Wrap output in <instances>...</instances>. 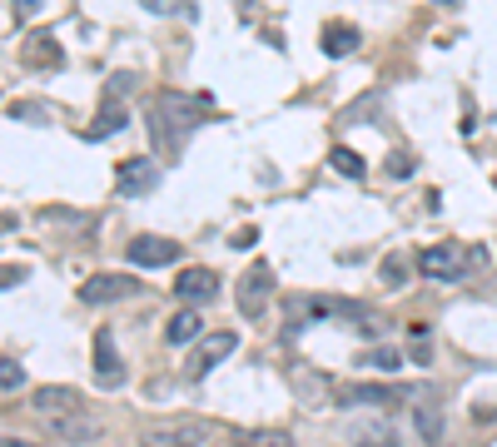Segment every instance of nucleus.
Returning <instances> with one entry per match:
<instances>
[{
  "label": "nucleus",
  "instance_id": "dca6fc26",
  "mask_svg": "<svg viewBox=\"0 0 497 447\" xmlns=\"http://www.w3.org/2000/svg\"><path fill=\"white\" fill-rule=\"evenodd\" d=\"M359 25H323V55H353V50H359Z\"/></svg>",
  "mask_w": 497,
  "mask_h": 447
},
{
  "label": "nucleus",
  "instance_id": "ddd939ff",
  "mask_svg": "<svg viewBox=\"0 0 497 447\" xmlns=\"http://www.w3.org/2000/svg\"><path fill=\"white\" fill-rule=\"evenodd\" d=\"M348 443L353 447H393L398 433L388 427V418H353L348 422Z\"/></svg>",
  "mask_w": 497,
  "mask_h": 447
},
{
  "label": "nucleus",
  "instance_id": "0eeeda50",
  "mask_svg": "<svg viewBox=\"0 0 497 447\" xmlns=\"http://www.w3.org/2000/svg\"><path fill=\"white\" fill-rule=\"evenodd\" d=\"M154 184H160V169H154V160H145V154L120 160V169H114V194H124V199L149 194Z\"/></svg>",
  "mask_w": 497,
  "mask_h": 447
},
{
  "label": "nucleus",
  "instance_id": "1a4fd4ad",
  "mask_svg": "<svg viewBox=\"0 0 497 447\" xmlns=\"http://www.w3.org/2000/svg\"><path fill=\"white\" fill-rule=\"evenodd\" d=\"M95 378H99V388H120L124 383V363H120V353H114L110 328H99L95 333Z\"/></svg>",
  "mask_w": 497,
  "mask_h": 447
},
{
  "label": "nucleus",
  "instance_id": "4468645a",
  "mask_svg": "<svg viewBox=\"0 0 497 447\" xmlns=\"http://www.w3.org/2000/svg\"><path fill=\"white\" fill-rule=\"evenodd\" d=\"M20 60H25V65H36V70H50V65H60L65 55H60V45H55V35H50V30H36V35L25 40Z\"/></svg>",
  "mask_w": 497,
  "mask_h": 447
},
{
  "label": "nucleus",
  "instance_id": "2eb2a0df",
  "mask_svg": "<svg viewBox=\"0 0 497 447\" xmlns=\"http://www.w3.org/2000/svg\"><path fill=\"white\" fill-rule=\"evenodd\" d=\"M413 427H418V437L428 447L443 443V412H438L433 397H418V403H413Z\"/></svg>",
  "mask_w": 497,
  "mask_h": 447
},
{
  "label": "nucleus",
  "instance_id": "393cba45",
  "mask_svg": "<svg viewBox=\"0 0 497 447\" xmlns=\"http://www.w3.org/2000/svg\"><path fill=\"white\" fill-rule=\"evenodd\" d=\"M130 90H135V74H130V70H120V74H110V85H105V95H110V99H120V95H130Z\"/></svg>",
  "mask_w": 497,
  "mask_h": 447
},
{
  "label": "nucleus",
  "instance_id": "c756f323",
  "mask_svg": "<svg viewBox=\"0 0 497 447\" xmlns=\"http://www.w3.org/2000/svg\"><path fill=\"white\" fill-rule=\"evenodd\" d=\"M254 239H259V229H239V234H234V248H254Z\"/></svg>",
  "mask_w": 497,
  "mask_h": 447
},
{
  "label": "nucleus",
  "instance_id": "423d86ee",
  "mask_svg": "<svg viewBox=\"0 0 497 447\" xmlns=\"http://www.w3.org/2000/svg\"><path fill=\"white\" fill-rule=\"evenodd\" d=\"M124 259L135 263V269H164V263H179V244L164 234H139V239H130Z\"/></svg>",
  "mask_w": 497,
  "mask_h": 447
},
{
  "label": "nucleus",
  "instance_id": "a211bd4d",
  "mask_svg": "<svg viewBox=\"0 0 497 447\" xmlns=\"http://www.w3.org/2000/svg\"><path fill=\"white\" fill-rule=\"evenodd\" d=\"M55 433H60L65 443H90V437L99 433V422H90L85 412H70V418H55Z\"/></svg>",
  "mask_w": 497,
  "mask_h": 447
},
{
  "label": "nucleus",
  "instance_id": "bb28decb",
  "mask_svg": "<svg viewBox=\"0 0 497 447\" xmlns=\"http://www.w3.org/2000/svg\"><path fill=\"white\" fill-rule=\"evenodd\" d=\"M388 174H393V179H408V174H413V160H408V154H393V160H388Z\"/></svg>",
  "mask_w": 497,
  "mask_h": 447
},
{
  "label": "nucleus",
  "instance_id": "6ab92c4d",
  "mask_svg": "<svg viewBox=\"0 0 497 447\" xmlns=\"http://www.w3.org/2000/svg\"><path fill=\"white\" fill-rule=\"evenodd\" d=\"M124 124H130V114H124L120 105H114V99H110V105L99 110V120H95V124H90V129H85V139H105V135H120Z\"/></svg>",
  "mask_w": 497,
  "mask_h": 447
},
{
  "label": "nucleus",
  "instance_id": "39448f33",
  "mask_svg": "<svg viewBox=\"0 0 497 447\" xmlns=\"http://www.w3.org/2000/svg\"><path fill=\"white\" fill-rule=\"evenodd\" d=\"M139 294V278L135 273H90L80 284V298L85 303H124V298Z\"/></svg>",
  "mask_w": 497,
  "mask_h": 447
},
{
  "label": "nucleus",
  "instance_id": "f03ea898",
  "mask_svg": "<svg viewBox=\"0 0 497 447\" xmlns=\"http://www.w3.org/2000/svg\"><path fill=\"white\" fill-rule=\"evenodd\" d=\"M487 263V248H458V244H428L418 254V273L438 278V284H453V278H472V273Z\"/></svg>",
  "mask_w": 497,
  "mask_h": 447
},
{
  "label": "nucleus",
  "instance_id": "20e7f679",
  "mask_svg": "<svg viewBox=\"0 0 497 447\" xmlns=\"http://www.w3.org/2000/svg\"><path fill=\"white\" fill-rule=\"evenodd\" d=\"M273 298V269L269 263H254V269L239 273V313L244 318H259Z\"/></svg>",
  "mask_w": 497,
  "mask_h": 447
},
{
  "label": "nucleus",
  "instance_id": "412c9836",
  "mask_svg": "<svg viewBox=\"0 0 497 447\" xmlns=\"http://www.w3.org/2000/svg\"><path fill=\"white\" fill-rule=\"evenodd\" d=\"M164 338H170L174 348H179V343H189V338H199V313H174V318H170V328H164Z\"/></svg>",
  "mask_w": 497,
  "mask_h": 447
},
{
  "label": "nucleus",
  "instance_id": "f3484780",
  "mask_svg": "<svg viewBox=\"0 0 497 447\" xmlns=\"http://www.w3.org/2000/svg\"><path fill=\"white\" fill-rule=\"evenodd\" d=\"M294 388H304V397H309V403H323V397L334 393L328 372H319V368H294Z\"/></svg>",
  "mask_w": 497,
  "mask_h": 447
},
{
  "label": "nucleus",
  "instance_id": "aec40b11",
  "mask_svg": "<svg viewBox=\"0 0 497 447\" xmlns=\"http://www.w3.org/2000/svg\"><path fill=\"white\" fill-rule=\"evenodd\" d=\"M328 164H334V174H343V179H363V174H368V164H363L353 149H343V145L328 154Z\"/></svg>",
  "mask_w": 497,
  "mask_h": 447
},
{
  "label": "nucleus",
  "instance_id": "4be33fe9",
  "mask_svg": "<svg viewBox=\"0 0 497 447\" xmlns=\"http://www.w3.org/2000/svg\"><path fill=\"white\" fill-rule=\"evenodd\" d=\"M363 368H378V372H393L398 363H403V353L398 348H368V353H359Z\"/></svg>",
  "mask_w": 497,
  "mask_h": 447
},
{
  "label": "nucleus",
  "instance_id": "5701e85b",
  "mask_svg": "<svg viewBox=\"0 0 497 447\" xmlns=\"http://www.w3.org/2000/svg\"><path fill=\"white\" fill-rule=\"evenodd\" d=\"M25 388V368H20V358H0V393H20Z\"/></svg>",
  "mask_w": 497,
  "mask_h": 447
},
{
  "label": "nucleus",
  "instance_id": "7c9ffc66",
  "mask_svg": "<svg viewBox=\"0 0 497 447\" xmlns=\"http://www.w3.org/2000/svg\"><path fill=\"white\" fill-rule=\"evenodd\" d=\"M40 11V0H15V15H20V20H25V15H36Z\"/></svg>",
  "mask_w": 497,
  "mask_h": 447
},
{
  "label": "nucleus",
  "instance_id": "f257e3e1",
  "mask_svg": "<svg viewBox=\"0 0 497 447\" xmlns=\"http://www.w3.org/2000/svg\"><path fill=\"white\" fill-rule=\"evenodd\" d=\"M209 120V110L204 105H194V99H179L174 90H160L154 95V110H149V135H154V154H179L189 139V129L194 124Z\"/></svg>",
  "mask_w": 497,
  "mask_h": 447
},
{
  "label": "nucleus",
  "instance_id": "9d476101",
  "mask_svg": "<svg viewBox=\"0 0 497 447\" xmlns=\"http://www.w3.org/2000/svg\"><path fill=\"white\" fill-rule=\"evenodd\" d=\"M234 348H239V333H234V328H224V333H209L204 343H199V358L189 363V378H204V372H209L214 363H224L229 353H234Z\"/></svg>",
  "mask_w": 497,
  "mask_h": 447
},
{
  "label": "nucleus",
  "instance_id": "f8f14e48",
  "mask_svg": "<svg viewBox=\"0 0 497 447\" xmlns=\"http://www.w3.org/2000/svg\"><path fill=\"white\" fill-rule=\"evenodd\" d=\"M398 393H408V388H373V383H353V388H338V403L343 408H388Z\"/></svg>",
  "mask_w": 497,
  "mask_h": 447
},
{
  "label": "nucleus",
  "instance_id": "b1692460",
  "mask_svg": "<svg viewBox=\"0 0 497 447\" xmlns=\"http://www.w3.org/2000/svg\"><path fill=\"white\" fill-rule=\"evenodd\" d=\"M248 447H294V437L279 427H264V433H248Z\"/></svg>",
  "mask_w": 497,
  "mask_h": 447
},
{
  "label": "nucleus",
  "instance_id": "9b49d317",
  "mask_svg": "<svg viewBox=\"0 0 497 447\" xmlns=\"http://www.w3.org/2000/svg\"><path fill=\"white\" fill-rule=\"evenodd\" d=\"M30 403H36L40 412H50V418H70V412H80V393H75V388H60V383L36 388Z\"/></svg>",
  "mask_w": 497,
  "mask_h": 447
},
{
  "label": "nucleus",
  "instance_id": "a878e982",
  "mask_svg": "<svg viewBox=\"0 0 497 447\" xmlns=\"http://www.w3.org/2000/svg\"><path fill=\"white\" fill-rule=\"evenodd\" d=\"M20 284H25L20 263H0V294H5V288H20Z\"/></svg>",
  "mask_w": 497,
  "mask_h": 447
},
{
  "label": "nucleus",
  "instance_id": "6e6552de",
  "mask_svg": "<svg viewBox=\"0 0 497 447\" xmlns=\"http://www.w3.org/2000/svg\"><path fill=\"white\" fill-rule=\"evenodd\" d=\"M219 294V273L204 269V263H194V269L174 273V298H185V303H204V298Z\"/></svg>",
  "mask_w": 497,
  "mask_h": 447
},
{
  "label": "nucleus",
  "instance_id": "7ed1b4c3",
  "mask_svg": "<svg viewBox=\"0 0 497 447\" xmlns=\"http://www.w3.org/2000/svg\"><path fill=\"white\" fill-rule=\"evenodd\" d=\"M209 443V422L204 418H174V422H154L139 433V447H199Z\"/></svg>",
  "mask_w": 497,
  "mask_h": 447
},
{
  "label": "nucleus",
  "instance_id": "cd10ccee",
  "mask_svg": "<svg viewBox=\"0 0 497 447\" xmlns=\"http://www.w3.org/2000/svg\"><path fill=\"white\" fill-rule=\"evenodd\" d=\"M383 273H388V284H393V288L403 284V278H408V273H403V259H398V254H393V259L383 263Z\"/></svg>",
  "mask_w": 497,
  "mask_h": 447
},
{
  "label": "nucleus",
  "instance_id": "2f4dec72",
  "mask_svg": "<svg viewBox=\"0 0 497 447\" xmlns=\"http://www.w3.org/2000/svg\"><path fill=\"white\" fill-rule=\"evenodd\" d=\"M0 447H40V443H25V437H11V433H0Z\"/></svg>",
  "mask_w": 497,
  "mask_h": 447
},
{
  "label": "nucleus",
  "instance_id": "473e14b6",
  "mask_svg": "<svg viewBox=\"0 0 497 447\" xmlns=\"http://www.w3.org/2000/svg\"><path fill=\"white\" fill-rule=\"evenodd\" d=\"M438 5H462V0H438Z\"/></svg>",
  "mask_w": 497,
  "mask_h": 447
},
{
  "label": "nucleus",
  "instance_id": "c85d7f7f",
  "mask_svg": "<svg viewBox=\"0 0 497 447\" xmlns=\"http://www.w3.org/2000/svg\"><path fill=\"white\" fill-rule=\"evenodd\" d=\"M493 393H497V388H493ZM472 412H477V418H493V412H497V397H477V403H472Z\"/></svg>",
  "mask_w": 497,
  "mask_h": 447
}]
</instances>
